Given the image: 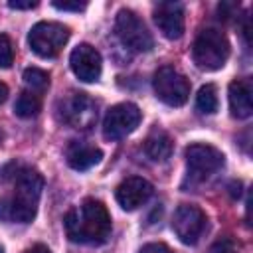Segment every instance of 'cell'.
<instances>
[{"mask_svg":"<svg viewBox=\"0 0 253 253\" xmlns=\"http://www.w3.org/2000/svg\"><path fill=\"white\" fill-rule=\"evenodd\" d=\"M61 117L75 128H87L97 117L95 103L85 93H71L65 101H61Z\"/></svg>","mask_w":253,"mask_h":253,"instance_id":"11","label":"cell"},{"mask_svg":"<svg viewBox=\"0 0 253 253\" xmlns=\"http://www.w3.org/2000/svg\"><path fill=\"white\" fill-rule=\"evenodd\" d=\"M24 253H51L45 245H42V243H38V245H32L30 249H26Z\"/></svg>","mask_w":253,"mask_h":253,"instance_id":"25","label":"cell"},{"mask_svg":"<svg viewBox=\"0 0 253 253\" xmlns=\"http://www.w3.org/2000/svg\"><path fill=\"white\" fill-rule=\"evenodd\" d=\"M208 253H237V245L231 237H221L208 249Z\"/></svg>","mask_w":253,"mask_h":253,"instance_id":"21","label":"cell"},{"mask_svg":"<svg viewBox=\"0 0 253 253\" xmlns=\"http://www.w3.org/2000/svg\"><path fill=\"white\" fill-rule=\"evenodd\" d=\"M206 223H208L206 213L202 211V208H198L194 204L178 206V210L174 211V217H172V229H174L176 237L186 245L198 243V239L202 237V233L206 229Z\"/></svg>","mask_w":253,"mask_h":253,"instance_id":"9","label":"cell"},{"mask_svg":"<svg viewBox=\"0 0 253 253\" xmlns=\"http://www.w3.org/2000/svg\"><path fill=\"white\" fill-rule=\"evenodd\" d=\"M142 113L134 103L113 105L103 119V136L107 140H121L140 125Z\"/></svg>","mask_w":253,"mask_h":253,"instance_id":"8","label":"cell"},{"mask_svg":"<svg viewBox=\"0 0 253 253\" xmlns=\"http://www.w3.org/2000/svg\"><path fill=\"white\" fill-rule=\"evenodd\" d=\"M194 63L204 71H217L229 57V42L217 28H204L192 45Z\"/></svg>","mask_w":253,"mask_h":253,"instance_id":"3","label":"cell"},{"mask_svg":"<svg viewBox=\"0 0 253 253\" xmlns=\"http://www.w3.org/2000/svg\"><path fill=\"white\" fill-rule=\"evenodd\" d=\"M186 164L188 172L196 182H204L215 172H219L225 164V156L211 144L196 142L186 148Z\"/></svg>","mask_w":253,"mask_h":253,"instance_id":"7","label":"cell"},{"mask_svg":"<svg viewBox=\"0 0 253 253\" xmlns=\"http://www.w3.org/2000/svg\"><path fill=\"white\" fill-rule=\"evenodd\" d=\"M152 87L156 97L168 107H182L190 97V81L170 65H164L154 73Z\"/></svg>","mask_w":253,"mask_h":253,"instance_id":"6","label":"cell"},{"mask_svg":"<svg viewBox=\"0 0 253 253\" xmlns=\"http://www.w3.org/2000/svg\"><path fill=\"white\" fill-rule=\"evenodd\" d=\"M14 194L0 200V217L18 223H30L36 217L43 178L34 168H18L14 174Z\"/></svg>","mask_w":253,"mask_h":253,"instance_id":"2","label":"cell"},{"mask_svg":"<svg viewBox=\"0 0 253 253\" xmlns=\"http://www.w3.org/2000/svg\"><path fill=\"white\" fill-rule=\"evenodd\" d=\"M0 253H4V247H2V245H0Z\"/></svg>","mask_w":253,"mask_h":253,"instance_id":"27","label":"cell"},{"mask_svg":"<svg viewBox=\"0 0 253 253\" xmlns=\"http://www.w3.org/2000/svg\"><path fill=\"white\" fill-rule=\"evenodd\" d=\"M6 99H8V87H6L4 83H0V105H2Z\"/></svg>","mask_w":253,"mask_h":253,"instance_id":"26","label":"cell"},{"mask_svg":"<svg viewBox=\"0 0 253 253\" xmlns=\"http://www.w3.org/2000/svg\"><path fill=\"white\" fill-rule=\"evenodd\" d=\"M196 107L200 113L204 115H213L219 107V99H217V89L215 85L208 83L204 87H200L198 95H196Z\"/></svg>","mask_w":253,"mask_h":253,"instance_id":"18","label":"cell"},{"mask_svg":"<svg viewBox=\"0 0 253 253\" xmlns=\"http://www.w3.org/2000/svg\"><path fill=\"white\" fill-rule=\"evenodd\" d=\"M152 196V184L140 176H130L126 180H123L117 186L115 198L119 202V206L126 211H132L136 208H140L142 204H146V200Z\"/></svg>","mask_w":253,"mask_h":253,"instance_id":"12","label":"cell"},{"mask_svg":"<svg viewBox=\"0 0 253 253\" xmlns=\"http://www.w3.org/2000/svg\"><path fill=\"white\" fill-rule=\"evenodd\" d=\"M69 65H71V71L75 73V77L83 83L97 81L101 77V69H103L101 53L91 43H79L69 55Z\"/></svg>","mask_w":253,"mask_h":253,"instance_id":"10","label":"cell"},{"mask_svg":"<svg viewBox=\"0 0 253 253\" xmlns=\"http://www.w3.org/2000/svg\"><path fill=\"white\" fill-rule=\"evenodd\" d=\"M65 158L73 170L83 172V170H89L95 164H99L103 158V152H101V148H97L95 144H89L85 140H71L65 150Z\"/></svg>","mask_w":253,"mask_h":253,"instance_id":"14","label":"cell"},{"mask_svg":"<svg viewBox=\"0 0 253 253\" xmlns=\"http://www.w3.org/2000/svg\"><path fill=\"white\" fill-rule=\"evenodd\" d=\"M8 6L14 8V10H32V8L38 6V2H32V0H28V2H22V0H10Z\"/></svg>","mask_w":253,"mask_h":253,"instance_id":"24","label":"cell"},{"mask_svg":"<svg viewBox=\"0 0 253 253\" xmlns=\"http://www.w3.org/2000/svg\"><path fill=\"white\" fill-rule=\"evenodd\" d=\"M53 8H57V10H71V12H81V10H85L87 8V4L85 2H59V0H55L53 2Z\"/></svg>","mask_w":253,"mask_h":253,"instance_id":"22","label":"cell"},{"mask_svg":"<svg viewBox=\"0 0 253 253\" xmlns=\"http://www.w3.org/2000/svg\"><path fill=\"white\" fill-rule=\"evenodd\" d=\"M138 253H172V249L164 243H146Z\"/></svg>","mask_w":253,"mask_h":253,"instance_id":"23","label":"cell"},{"mask_svg":"<svg viewBox=\"0 0 253 253\" xmlns=\"http://www.w3.org/2000/svg\"><path fill=\"white\" fill-rule=\"evenodd\" d=\"M40 111H42V95L24 89V91L18 95L16 103H14V113H16L20 119H32V117H36Z\"/></svg>","mask_w":253,"mask_h":253,"instance_id":"17","label":"cell"},{"mask_svg":"<svg viewBox=\"0 0 253 253\" xmlns=\"http://www.w3.org/2000/svg\"><path fill=\"white\" fill-rule=\"evenodd\" d=\"M67 40H69V28L59 22H38L36 26H32L28 34L30 49L43 59L55 57L63 49Z\"/></svg>","mask_w":253,"mask_h":253,"instance_id":"4","label":"cell"},{"mask_svg":"<svg viewBox=\"0 0 253 253\" xmlns=\"http://www.w3.org/2000/svg\"><path fill=\"white\" fill-rule=\"evenodd\" d=\"M144 152L150 160L162 162V160L170 158V154H172V138L164 130H154L152 134H148V138L144 142Z\"/></svg>","mask_w":253,"mask_h":253,"instance_id":"16","label":"cell"},{"mask_svg":"<svg viewBox=\"0 0 253 253\" xmlns=\"http://www.w3.org/2000/svg\"><path fill=\"white\" fill-rule=\"evenodd\" d=\"M14 63V45L6 34H0V69H8Z\"/></svg>","mask_w":253,"mask_h":253,"instance_id":"20","label":"cell"},{"mask_svg":"<svg viewBox=\"0 0 253 253\" xmlns=\"http://www.w3.org/2000/svg\"><path fill=\"white\" fill-rule=\"evenodd\" d=\"M251 81L249 79H235L229 83V111L235 119H247L253 113L251 103Z\"/></svg>","mask_w":253,"mask_h":253,"instance_id":"15","label":"cell"},{"mask_svg":"<svg viewBox=\"0 0 253 253\" xmlns=\"http://www.w3.org/2000/svg\"><path fill=\"white\" fill-rule=\"evenodd\" d=\"M65 233L73 243H105L111 235V215L107 206L95 198L83 200L81 206L69 210L63 217Z\"/></svg>","mask_w":253,"mask_h":253,"instance_id":"1","label":"cell"},{"mask_svg":"<svg viewBox=\"0 0 253 253\" xmlns=\"http://www.w3.org/2000/svg\"><path fill=\"white\" fill-rule=\"evenodd\" d=\"M115 34L132 51H148L154 45V40L146 28V24L132 12V10H119L115 18Z\"/></svg>","mask_w":253,"mask_h":253,"instance_id":"5","label":"cell"},{"mask_svg":"<svg viewBox=\"0 0 253 253\" xmlns=\"http://www.w3.org/2000/svg\"><path fill=\"white\" fill-rule=\"evenodd\" d=\"M154 22L164 38L178 40L184 34V8L180 2H160L154 8Z\"/></svg>","mask_w":253,"mask_h":253,"instance_id":"13","label":"cell"},{"mask_svg":"<svg viewBox=\"0 0 253 253\" xmlns=\"http://www.w3.org/2000/svg\"><path fill=\"white\" fill-rule=\"evenodd\" d=\"M24 85L28 91L42 95L49 87V75H47V71H43L40 67H28L24 71Z\"/></svg>","mask_w":253,"mask_h":253,"instance_id":"19","label":"cell"}]
</instances>
